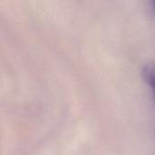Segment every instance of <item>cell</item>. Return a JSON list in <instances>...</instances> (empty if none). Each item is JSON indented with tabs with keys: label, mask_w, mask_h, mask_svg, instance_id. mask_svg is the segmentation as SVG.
<instances>
[{
	"label": "cell",
	"mask_w": 155,
	"mask_h": 155,
	"mask_svg": "<svg viewBox=\"0 0 155 155\" xmlns=\"http://www.w3.org/2000/svg\"><path fill=\"white\" fill-rule=\"evenodd\" d=\"M142 76L152 88L155 97V61H148L143 65Z\"/></svg>",
	"instance_id": "1"
},
{
	"label": "cell",
	"mask_w": 155,
	"mask_h": 155,
	"mask_svg": "<svg viewBox=\"0 0 155 155\" xmlns=\"http://www.w3.org/2000/svg\"><path fill=\"white\" fill-rule=\"evenodd\" d=\"M153 8H154V10H155V1H153Z\"/></svg>",
	"instance_id": "2"
}]
</instances>
